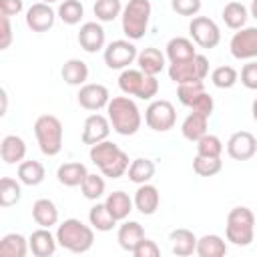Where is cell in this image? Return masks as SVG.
Segmentation results:
<instances>
[{
	"mask_svg": "<svg viewBox=\"0 0 257 257\" xmlns=\"http://www.w3.org/2000/svg\"><path fill=\"white\" fill-rule=\"evenodd\" d=\"M209 74V58L205 54H197L185 62H171L169 64V78L177 84L205 80Z\"/></svg>",
	"mask_w": 257,
	"mask_h": 257,
	"instance_id": "ba28073f",
	"label": "cell"
},
{
	"mask_svg": "<svg viewBox=\"0 0 257 257\" xmlns=\"http://www.w3.org/2000/svg\"><path fill=\"white\" fill-rule=\"evenodd\" d=\"M104 64L110 68V70H124L128 68V64H133L139 56V50L137 46L133 44V40H112L106 48H104Z\"/></svg>",
	"mask_w": 257,
	"mask_h": 257,
	"instance_id": "30bf717a",
	"label": "cell"
},
{
	"mask_svg": "<svg viewBox=\"0 0 257 257\" xmlns=\"http://www.w3.org/2000/svg\"><path fill=\"white\" fill-rule=\"evenodd\" d=\"M207 126H209V116L191 110V112L185 116L183 124H181V133H183V137H185L187 141L197 143L203 135H207Z\"/></svg>",
	"mask_w": 257,
	"mask_h": 257,
	"instance_id": "4316f807",
	"label": "cell"
},
{
	"mask_svg": "<svg viewBox=\"0 0 257 257\" xmlns=\"http://www.w3.org/2000/svg\"><path fill=\"white\" fill-rule=\"evenodd\" d=\"M145 122H147L149 128H153L157 133L171 131L177 122V110H175L173 102L165 100V98L153 100L145 110Z\"/></svg>",
	"mask_w": 257,
	"mask_h": 257,
	"instance_id": "9c48e42d",
	"label": "cell"
},
{
	"mask_svg": "<svg viewBox=\"0 0 257 257\" xmlns=\"http://www.w3.org/2000/svg\"><path fill=\"white\" fill-rule=\"evenodd\" d=\"M104 205H106V209L110 211V215L116 221H124L131 215V211L135 209V201L124 191H112V193H108L106 199H104Z\"/></svg>",
	"mask_w": 257,
	"mask_h": 257,
	"instance_id": "603a6c76",
	"label": "cell"
},
{
	"mask_svg": "<svg viewBox=\"0 0 257 257\" xmlns=\"http://www.w3.org/2000/svg\"><path fill=\"white\" fill-rule=\"evenodd\" d=\"M34 137L38 141L42 155L56 157L62 151V139H64V128L60 118L54 114H40L34 120Z\"/></svg>",
	"mask_w": 257,
	"mask_h": 257,
	"instance_id": "5b68a950",
	"label": "cell"
},
{
	"mask_svg": "<svg viewBox=\"0 0 257 257\" xmlns=\"http://www.w3.org/2000/svg\"><path fill=\"white\" fill-rule=\"evenodd\" d=\"M118 88L126 96L151 100L159 92V80H157V76L145 74L141 68H124L118 76Z\"/></svg>",
	"mask_w": 257,
	"mask_h": 257,
	"instance_id": "52a82bcc",
	"label": "cell"
},
{
	"mask_svg": "<svg viewBox=\"0 0 257 257\" xmlns=\"http://www.w3.org/2000/svg\"><path fill=\"white\" fill-rule=\"evenodd\" d=\"M24 8L22 0H0V14L2 16H16Z\"/></svg>",
	"mask_w": 257,
	"mask_h": 257,
	"instance_id": "681fc988",
	"label": "cell"
},
{
	"mask_svg": "<svg viewBox=\"0 0 257 257\" xmlns=\"http://www.w3.org/2000/svg\"><path fill=\"white\" fill-rule=\"evenodd\" d=\"M167 56L171 62H185L197 56L195 42L185 36H175L167 42Z\"/></svg>",
	"mask_w": 257,
	"mask_h": 257,
	"instance_id": "d4e9b609",
	"label": "cell"
},
{
	"mask_svg": "<svg viewBox=\"0 0 257 257\" xmlns=\"http://www.w3.org/2000/svg\"><path fill=\"white\" fill-rule=\"evenodd\" d=\"M135 209L141 215H155L161 203V193L155 185L151 183H143L139 185V189L135 191Z\"/></svg>",
	"mask_w": 257,
	"mask_h": 257,
	"instance_id": "ac0fdd59",
	"label": "cell"
},
{
	"mask_svg": "<svg viewBox=\"0 0 257 257\" xmlns=\"http://www.w3.org/2000/svg\"><path fill=\"white\" fill-rule=\"evenodd\" d=\"M145 239V229H143V225L141 223H137V221H122V225L118 227V231H116V241H118V245L124 249V251H128V253H133L135 251V247L141 243Z\"/></svg>",
	"mask_w": 257,
	"mask_h": 257,
	"instance_id": "7402d4cb",
	"label": "cell"
},
{
	"mask_svg": "<svg viewBox=\"0 0 257 257\" xmlns=\"http://www.w3.org/2000/svg\"><path fill=\"white\" fill-rule=\"evenodd\" d=\"M126 175H128V181H133L137 185L149 183L155 177V163L151 159H147V157H139V159L131 161Z\"/></svg>",
	"mask_w": 257,
	"mask_h": 257,
	"instance_id": "836d02e7",
	"label": "cell"
},
{
	"mask_svg": "<svg viewBox=\"0 0 257 257\" xmlns=\"http://www.w3.org/2000/svg\"><path fill=\"white\" fill-rule=\"evenodd\" d=\"M56 12L46 2H36L26 10V26L32 32H48L54 26Z\"/></svg>",
	"mask_w": 257,
	"mask_h": 257,
	"instance_id": "9a60e30c",
	"label": "cell"
},
{
	"mask_svg": "<svg viewBox=\"0 0 257 257\" xmlns=\"http://www.w3.org/2000/svg\"><path fill=\"white\" fill-rule=\"evenodd\" d=\"M189 108H191V110H195V112H201V114H205V116H211V114H213V108H215L213 96L205 90L201 96H197V98H195V102H193Z\"/></svg>",
	"mask_w": 257,
	"mask_h": 257,
	"instance_id": "bcb514c9",
	"label": "cell"
},
{
	"mask_svg": "<svg viewBox=\"0 0 257 257\" xmlns=\"http://www.w3.org/2000/svg\"><path fill=\"white\" fill-rule=\"evenodd\" d=\"M151 2L149 0H128V4L122 8L120 20H122V32L128 40H141L151 22Z\"/></svg>",
	"mask_w": 257,
	"mask_h": 257,
	"instance_id": "8992f818",
	"label": "cell"
},
{
	"mask_svg": "<svg viewBox=\"0 0 257 257\" xmlns=\"http://www.w3.org/2000/svg\"><path fill=\"white\" fill-rule=\"evenodd\" d=\"M42 2H46V4H52V2H58V0H42Z\"/></svg>",
	"mask_w": 257,
	"mask_h": 257,
	"instance_id": "db71d44e",
	"label": "cell"
},
{
	"mask_svg": "<svg viewBox=\"0 0 257 257\" xmlns=\"http://www.w3.org/2000/svg\"><path fill=\"white\" fill-rule=\"evenodd\" d=\"M191 40L201 48H215L221 42V30L209 16H193L189 22Z\"/></svg>",
	"mask_w": 257,
	"mask_h": 257,
	"instance_id": "8fae6325",
	"label": "cell"
},
{
	"mask_svg": "<svg viewBox=\"0 0 257 257\" xmlns=\"http://www.w3.org/2000/svg\"><path fill=\"white\" fill-rule=\"evenodd\" d=\"M30 245L20 233H6L0 239V257H26Z\"/></svg>",
	"mask_w": 257,
	"mask_h": 257,
	"instance_id": "4dcf8cb0",
	"label": "cell"
},
{
	"mask_svg": "<svg viewBox=\"0 0 257 257\" xmlns=\"http://www.w3.org/2000/svg\"><path fill=\"white\" fill-rule=\"evenodd\" d=\"M169 241H171V251L177 255V257H189L197 251V237L191 229H173L169 233Z\"/></svg>",
	"mask_w": 257,
	"mask_h": 257,
	"instance_id": "ffe728a7",
	"label": "cell"
},
{
	"mask_svg": "<svg viewBox=\"0 0 257 257\" xmlns=\"http://www.w3.org/2000/svg\"><path fill=\"white\" fill-rule=\"evenodd\" d=\"M223 169V161L221 157H203V155H195L193 159V171L199 177H215L217 173H221Z\"/></svg>",
	"mask_w": 257,
	"mask_h": 257,
	"instance_id": "ab89813d",
	"label": "cell"
},
{
	"mask_svg": "<svg viewBox=\"0 0 257 257\" xmlns=\"http://www.w3.org/2000/svg\"><path fill=\"white\" fill-rule=\"evenodd\" d=\"M80 191H82V197H84V199H88V201H98V199L104 195V191H106V183H104V179H102L100 175L88 173V175L84 177L82 185H80Z\"/></svg>",
	"mask_w": 257,
	"mask_h": 257,
	"instance_id": "f35d334b",
	"label": "cell"
},
{
	"mask_svg": "<svg viewBox=\"0 0 257 257\" xmlns=\"http://www.w3.org/2000/svg\"><path fill=\"white\" fill-rule=\"evenodd\" d=\"M60 76L70 86H82L88 80V64L84 60H80V58H70V60H66L62 64Z\"/></svg>",
	"mask_w": 257,
	"mask_h": 257,
	"instance_id": "cb8c5ba5",
	"label": "cell"
},
{
	"mask_svg": "<svg viewBox=\"0 0 257 257\" xmlns=\"http://www.w3.org/2000/svg\"><path fill=\"white\" fill-rule=\"evenodd\" d=\"M241 84L249 90H257V62L249 60L241 68Z\"/></svg>",
	"mask_w": 257,
	"mask_h": 257,
	"instance_id": "f6af8a7d",
	"label": "cell"
},
{
	"mask_svg": "<svg viewBox=\"0 0 257 257\" xmlns=\"http://www.w3.org/2000/svg\"><path fill=\"white\" fill-rule=\"evenodd\" d=\"M88 157H90L92 165L98 167L102 177H108V179L122 177L128 171V165H131L128 163V155L108 139L92 145L90 151H88Z\"/></svg>",
	"mask_w": 257,
	"mask_h": 257,
	"instance_id": "6da1fadb",
	"label": "cell"
},
{
	"mask_svg": "<svg viewBox=\"0 0 257 257\" xmlns=\"http://www.w3.org/2000/svg\"><path fill=\"white\" fill-rule=\"evenodd\" d=\"M92 12L98 22H112L122 14V4L120 0H96Z\"/></svg>",
	"mask_w": 257,
	"mask_h": 257,
	"instance_id": "74e56055",
	"label": "cell"
},
{
	"mask_svg": "<svg viewBox=\"0 0 257 257\" xmlns=\"http://www.w3.org/2000/svg\"><path fill=\"white\" fill-rule=\"evenodd\" d=\"M88 175L86 167L78 161H70V163H62L56 171V179L60 185L64 187H80L84 177Z\"/></svg>",
	"mask_w": 257,
	"mask_h": 257,
	"instance_id": "83f0119b",
	"label": "cell"
},
{
	"mask_svg": "<svg viewBox=\"0 0 257 257\" xmlns=\"http://www.w3.org/2000/svg\"><path fill=\"white\" fill-rule=\"evenodd\" d=\"M106 116L110 120L112 131L122 137H131L139 133L143 124L141 110L131 96H112L110 102L106 104Z\"/></svg>",
	"mask_w": 257,
	"mask_h": 257,
	"instance_id": "7a4b0ae2",
	"label": "cell"
},
{
	"mask_svg": "<svg viewBox=\"0 0 257 257\" xmlns=\"http://www.w3.org/2000/svg\"><path fill=\"white\" fill-rule=\"evenodd\" d=\"M0 96H2V108H0V114L4 116V114H6V104H8V94H6V90H4V88H2Z\"/></svg>",
	"mask_w": 257,
	"mask_h": 257,
	"instance_id": "f907efd6",
	"label": "cell"
},
{
	"mask_svg": "<svg viewBox=\"0 0 257 257\" xmlns=\"http://www.w3.org/2000/svg\"><path fill=\"white\" fill-rule=\"evenodd\" d=\"M195 145H197V155H203V157H221L223 153V141L211 133L203 135Z\"/></svg>",
	"mask_w": 257,
	"mask_h": 257,
	"instance_id": "7bdbcfd3",
	"label": "cell"
},
{
	"mask_svg": "<svg viewBox=\"0 0 257 257\" xmlns=\"http://www.w3.org/2000/svg\"><path fill=\"white\" fill-rule=\"evenodd\" d=\"M18 181L22 185H28V187H36L44 181L46 177V171H44V165L40 161H22L18 165Z\"/></svg>",
	"mask_w": 257,
	"mask_h": 257,
	"instance_id": "1f68e13d",
	"label": "cell"
},
{
	"mask_svg": "<svg viewBox=\"0 0 257 257\" xmlns=\"http://www.w3.org/2000/svg\"><path fill=\"white\" fill-rule=\"evenodd\" d=\"M56 241L70 253H86L94 243V227L80 219H64L56 227Z\"/></svg>",
	"mask_w": 257,
	"mask_h": 257,
	"instance_id": "3957f363",
	"label": "cell"
},
{
	"mask_svg": "<svg viewBox=\"0 0 257 257\" xmlns=\"http://www.w3.org/2000/svg\"><path fill=\"white\" fill-rule=\"evenodd\" d=\"M32 219L36 225L50 229L52 225L58 223V209L54 205V201L50 199H36L32 205Z\"/></svg>",
	"mask_w": 257,
	"mask_h": 257,
	"instance_id": "f1b7e54d",
	"label": "cell"
},
{
	"mask_svg": "<svg viewBox=\"0 0 257 257\" xmlns=\"http://www.w3.org/2000/svg\"><path fill=\"white\" fill-rule=\"evenodd\" d=\"M257 153V139L249 131H237L227 141V155L235 161H249Z\"/></svg>",
	"mask_w": 257,
	"mask_h": 257,
	"instance_id": "5bb4252c",
	"label": "cell"
},
{
	"mask_svg": "<svg viewBox=\"0 0 257 257\" xmlns=\"http://www.w3.org/2000/svg\"><path fill=\"white\" fill-rule=\"evenodd\" d=\"M137 64L139 68L145 72V74H151V76H157L163 68H165V54L155 48V46H147L139 52L137 56Z\"/></svg>",
	"mask_w": 257,
	"mask_h": 257,
	"instance_id": "484cf974",
	"label": "cell"
},
{
	"mask_svg": "<svg viewBox=\"0 0 257 257\" xmlns=\"http://www.w3.org/2000/svg\"><path fill=\"white\" fill-rule=\"evenodd\" d=\"M199 257H223L227 253V243L223 237L211 233V235H203L197 241V251Z\"/></svg>",
	"mask_w": 257,
	"mask_h": 257,
	"instance_id": "d6a6232c",
	"label": "cell"
},
{
	"mask_svg": "<svg viewBox=\"0 0 257 257\" xmlns=\"http://www.w3.org/2000/svg\"><path fill=\"white\" fill-rule=\"evenodd\" d=\"M22 197V189L20 183L12 177H2L0 179V207L8 209L12 205H16Z\"/></svg>",
	"mask_w": 257,
	"mask_h": 257,
	"instance_id": "d590c367",
	"label": "cell"
},
{
	"mask_svg": "<svg viewBox=\"0 0 257 257\" xmlns=\"http://www.w3.org/2000/svg\"><path fill=\"white\" fill-rule=\"evenodd\" d=\"M28 245H30V251L34 257H50V255H54L58 241H56V235L50 233V229L40 227L30 233Z\"/></svg>",
	"mask_w": 257,
	"mask_h": 257,
	"instance_id": "d6986e66",
	"label": "cell"
},
{
	"mask_svg": "<svg viewBox=\"0 0 257 257\" xmlns=\"http://www.w3.org/2000/svg\"><path fill=\"white\" fill-rule=\"evenodd\" d=\"M104 40H106V34H104V28L98 24V22H84L78 30V44L84 52H98L104 48Z\"/></svg>",
	"mask_w": 257,
	"mask_h": 257,
	"instance_id": "e0dca14e",
	"label": "cell"
},
{
	"mask_svg": "<svg viewBox=\"0 0 257 257\" xmlns=\"http://www.w3.org/2000/svg\"><path fill=\"white\" fill-rule=\"evenodd\" d=\"M88 221H90V225H92L96 231H100V233L112 231V227L118 223V221L110 215V211L106 209L104 203H94V205L90 207V211H88Z\"/></svg>",
	"mask_w": 257,
	"mask_h": 257,
	"instance_id": "e575fe53",
	"label": "cell"
},
{
	"mask_svg": "<svg viewBox=\"0 0 257 257\" xmlns=\"http://www.w3.org/2000/svg\"><path fill=\"white\" fill-rule=\"evenodd\" d=\"M203 92H205V84H203V80L177 84V98H179V102L185 104V106H191V104L195 102V98L201 96Z\"/></svg>",
	"mask_w": 257,
	"mask_h": 257,
	"instance_id": "b9f144b4",
	"label": "cell"
},
{
	"mask_svg": "<svg viewBox=\"0 0 257 257\" xmlns=\"http://www.w3.org/2000/svg\"><path fill=\"white\" fill-rule=\"evenodd\" d=\"M239 80V72L229 66V64H223V66H217L213 72H211V82L217 86V88H231L235 86Z\"/></svg>",
	"mask_w": 257,
	"mask_h": 257,
	"instance_id": "60d3db41",
	"label": "cell"
},
{
	"mask_svg": "<svg viewBox=\"0 0 257 257\" xmlns=\"http://www.w3.org/2000/svg\"><path fill=\"white\" fill-rule=\"evenodd\" d=\"M251 114H253V118H255V122H257V98H255L253 104H251Z\"/></svg>",
	"mask_w": 257,
	"mask_h": 257,
	"instance_id": "f5cc1de1",
	"label": "cell"
},
{
	"mask_svg": "<svg viewBox=\"0 0 257 257\" xmlns=\"http://www.w3.org/2000/svg\"><path fill=\"white\" fill-rule=\"evenodd\" d=\"M249 14L257 20V0H251V6H249Z\"/></svg>",
	"mask_w": 257,
	"mask_h": 257,
	"instance_id": "816d5d0a",
	"label": "cell"
},
{
	"mask_svg": "<svg viewBox=\"0 0 257 257\" xmlns=\"http://www.w3.org/2000/svg\"><path fill=\"white\" fill-rule=\"evenodd\" d=\"M133 255H135V257H159V255H161V249H159V245H157L153 239H147V237H145V239L135 247Z\"/></svg>",
	"mask_w": 257,
	"mask_h": 257,
	"instance_id": "7dc6e473",
	"label": "cell"
},
{
	"mask_svg": "<svg viewBox=\"0 0 257 257\" xmlns=\"http://www.w3.org/2000/svg\"><path fill=\"white\" fill-rule=\"evenodd\" d=\"M0 26H2V32H0V50H6L10 48L12 44V24H10V16H2L0 14Z\"/></svg>",
	"mask_w": 257,
	"mask_h": 257,
	"instance_id": "c3c4849f",
	"label": "cell"
},
{
	"mask_svg": "<svg viewBox=\"0 0 257 257\" xmlns=\"http://www.w3.org/2000/svg\"><path fill=\"white\" fill-rule=\"evenodd\" d=\"M231 54L237 60H253L257 58V26H243L237 30L229 42Z\"/></svg>",
	"mask_w": 257,
	"mask_h": 257,
	"instance_id": "7c38bea8",
	"label": "cell"
},
{
	"mask_svg": "<svg viewBox=\"0 0 257 257\" xmlns=\"http://www.w3.org/2000/svg\"><path fill=\"white\" fill-rule=\"evenodd\" d=\"M56 14H58V18H60L64 24L74 26V24H78V22L82 20V16H84V6L80 4V0H62V2L58 4Z\"/></svg>",
	"mask_w": 257,
	"mask_h": 257,
	"instance_id": "8d00e7d4",
	"label": "cell"
},
{
	"mask_svg": "<svg viewBox=\"0 0 257 257\" xmlns=\"http://www.w3.org/2000/svg\"><path fill=\"white\" fill-rule=\"evenodd\" d=\"M76 98H78V104H80L84 110L96 112V110H100V108H106V104L110 102L112 96H110V92H108V88H106L104 84L86 82V84L80 86Z\"/></svg>",
	"mask_w": 257,
	"mask_h": 257,
	"instance_id": "4fadbf2b",
	"label": "cell"
},
{
	"mask_svg": "<svg viewBox=\"0 0 257 257\" xmlns=\"http://www.w3.org/2000/svg\"><path fill=\"white\" fill-rule=\"evenodd\" d=\"M0 157L6 165H20L26 157V143L18 135H6L0 143Z\"/></svg>",
	"mask_w": 257,
	"mask_h": 257,
	"instance_id": "44dd1931",
	"label": "cell"
},
{
	"mask_svg": "<svg viewBox=\"0 0 257 257\" xmlns=\"http://www.w3.org/2000/svg\"><path fill=\"white\" fill-rule=\"evenodd\" d=\"M221 18L225 22L227 28L231 30H241L245 24H247V18H249V10L237 2V0H231L223 6V12H221Z\"/></svg>",
	"mask_w": 257,
	"mask_h": 257,
	"instance_id": "f546056e",
	"label": "cell"
},
{
	"mask_svg": "<svg viewBox=\"0 0 257 257\" xmlns=\"http://www.w3.org/2000/svg\"><path fill=\"white\" fill-rule=\"evenodd\" d=\"M110 128L112 126H110L108 116L98 114V112L88 114L86 120H84V126H82V143L92 147L100 141H106L108 135H110Z\"/></svg>",
	"mask_w": 257,
	"mask_h": 257,
	"instance_id": "2e32d148",
	"label": "cell"
},
{
	"mask_svg": "<svg viewBox=\"0 0 257 257\" xmlns=\"http://www.w3.org/2000/svg\"><path fill=\"white\" fill-rule=\"evenodd\" d=\"M201 6H203L201 0H171V8L179 16H191L193 18L199 14Z\"/></svg>",
	"mask_w": 257,
	"mask_h": 257,
	"instance_id": "ee69618b",
	"label": "cell"
},
{
	"mask_svg": "<svg viewBox=\"0 0 257 257\" xmlns=\"http://www.w3.org/2000/svg\"><path fill=\"white\" fill-rule=\"evenodd\" d=\"M257 219L249 207H233L227 213L225 221V237L237 247H247L255 239Z\"/></svg>",
	"mask_w": 257,
	"mask_h": 257,
	"instance_id": "277c9868",
	"label": "cell"
}]
</instances>
